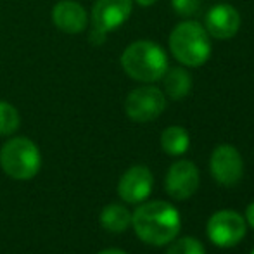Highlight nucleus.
Wrapping results in <instances>:
<instances>
[{
    "instance_id": "1",
    "label": "nucleus",
    "mask_w": 254,
    "mask_h": 254,
    "mask_svg": "<svg viewBox=\"0 0 254 254\" xmlns=\"http://www.w3.org/2000/svg\"><path fill=\"white\" fill-rule=\"evenodd\" d=\"M131 225L137 237L145 244L164 246L177 237L182 223L177 207L164 201H152L135 209Z\"/></svg>"
},
{
    "instance_id": "2",
    "label": "nucleus",
    "mask_w": 254,
    "mask_h": 254,
    "mask_svg": "<svg viewBox=\"0 0 254 254\" xmlns=\"http://www.w3.org/2000/svg\"><path fill=\"white\" fill-rule=\"evenodd\" d=\"M121 67L133 80L154 83L166 73L168 57L156 42L138 40L128 45L121 54Z\"/></svg>"
},
{
    "instance_id": "3",
    "label": "nucleus",
    "mask_w": 254,
    "mask_h": 254,
    "mask_svg": "<svg viewBox=\"0 0 254 254\" xmlns=\"http://www.w3.org/2000/svg\"><path fill=\"white\" fill-rule=\"evenodd\" d=\"M170 51L178 63L189 67H199L211 56V40L206 28L197 21L177 24L170 35Z\"/></svg>"
},
{
    "instance_id": "4",
    "label": "nucleus",
    "mask_w": 254,
    "mask_h": 254,
    "mask_svg": "<svg viewBox=\"0 0 254 254\" xmlns=\"http://www.w3.org/2000/svg\"><path fill=\"white\" fill-rule=\"evenodd\" d=\"M0 166L14 180H31L42 168V154L33 140L14 137L0 149Z\"/></svg>"
},
{
    "instance_id": "5",
    "label": "nucleus",
    "mask_w": 254,
    "mask_h": 254,
    "mask_svg": "<svg viewBox=\"0 0 254 254\" xmlns=\"http://www.w3.org/2000/svg\"><path fill=\"white\" fill-rule=\"evenodd\" d=\"M166 109V97L157 87L144 85L128 94L125 101V111L130 120L137 123H147L154 121L163 114Z\"/></svg>"
},
{
    "instance_id": "6",
    "label": "nucleus",
    "mask_w": 254,
    "mask_h": 254,
    "mask_svg": "<svg viewBox=\"0 0 254 254\" xmlns=\"http://www.w3.org/2000/svg\"><path fill=\"white\" fill-rule=\"evenodd\" d=\"M207 235L213 244L220 248H232L244 239L246 221L237 211H218L207 221Z\"/></svg>"
},
{
    "instance_id": "7",
    "label": "nucleus",
    "mask_w": 254,
    "mask_h": 254,
    "mask_svg": "<svg viewBox=\"0 0 254 254\" xmlns=\"http://www.w3.org/2000/svg\"><path fill=\"white\" fill-rule=\"evenodd\" d=\"M131 0H95L92 7V30L107 35L128 21L131 14Z\"/></svg>"
},
{
    "instance_id": "8",
    "label": "nucleus",
    "mask_w": 254,
    "mask_h": 254,
    "mask_svg": "<svg viewBox=\"0 0 254 254\" xmlns=\"http://www.w3.org/2000/svg\"><path fill=\"white\" fill-rule=\"evenodd\" d=\"M211 175L221 185H234L242 178L244 173V161L234 145H218L211 154Z\"/></svg>"
},
{
    "instance_id": "9",
    "label": "nucleus",
    "mask_w": 254,
    "mask_h": 254,
    "mask_svg": "<svg viewBox=\"0 0 254 254\" xmlns=\"http://www.w3.org/2000/svg\"><path fill=\"white\" fill-rule=\"evenodd\" d=\"M199 187V170L190 161H177L166 175V192L177 201H184L195 194Z\"/></svg>"
},
{
    "instance_id": "10",
    "label": "nucleus",
    "mask_w": 254,
    "mask_h": 254,
    "mask_svg": "<svg viewBox=\"0 0 254 254\" xmlns=\"http://www.w3.org/2000/svg\"><path fill=\"white\" fill-rule=\"evenodd\" d=\"M204 28L207 35H211L216 40H228L235 37L241 28V14L235 7L228 3H218L207 10Z\"/></svg>"
},
{
    "instance_id": "11",
    "label": "nucleus",
    "mask_w": 254,
    "mask_h": 254,
    "mask_svg": "<svg viewBox=\"0 0 254 254\" xmlns=\"http://www.w3.org/2000/svg\"><path fill=\"white\" fill-rule=\"evenodd\" d=\"M154 178L147 166H131L125 171L118 184V194L125 202L137 204L149 197L152 190Z\"/></svg>"
},
{
    "instance_id": "12",
    "label": "nucleus",
    "mask_w": 254,
    "mask_h": 254,
    "mask_svg": "<svg viewBox=\"0 0 254 254\" xmlns=\"http://www.w3.org/2000/svg\"><path fill=\"white\" fill-rule=\"evenodd\" d=\"M52 23L63 33L78 35L87 30V9L73 0H61L52 7Z\"/></svg>"
},
{
    "instance_id": "13",
    "label": "nucleus",
    "mask_w": 254,
    "mask_h": 254,
    "mask_svg": "<svg viewBox=\"0 0 254 254\" xmlns=\"http://www.w3.org/2000/svg\"><path fill=\"white\" fill-rule=\"evenodd\" d=\"M164 92L173 101H182L192 90V76L184 67H168L163 76Z\"/></svg>"
},
{
    "instance_id": "14",
    "label": "nucleus",
    "mask_w": 254,
    "mask_h": 254,
    "mask_svg": "<svg viewBox=\"0 0 254 254\" xmlns=\"http://www.w3.org/2000/svg\"><path fill=\"white\" fill-rule=\"evenodd\" d=\"M101 225L107 232L121 234L131 225V213L121 204H109L101 213Z\"/></svg>"
},
{
    "instance_id": "15",
    "label": "nucleus",
    "mask_w": 254,
    "mask_h": 254,
    "mask_svg": "<svg viewBox=\"0 0 254 254\" xmlns=\"http://www.w3.org/2000/svg\"><path fill=\"white\" fill-rule=\"evenodd\" d=\"M190 145V137L182 127H168L161 133V147L170 156H182Z\"/></svg>"
},
{
    "instance_id": "16",
    "label": "nucleus",
    "mask_w": 254,
    "mask_h": 254,
    "mask_svg": "<svg viewBox=\"0 0 254 254\" xmlns=\"http://www.w3.org/2000/svg\"><path fill=\"white\" fill-rule=\"evenodd\" d=\"M19 125L21 118L16 107L5 101H0V135L7 137V135L16 133Z\"/></svg>"
},
{
    "instance_id": "17",
    "label": "nucleus",
    "mask_w": 254,
    "mask_h": 254,
    "mask_svg": "<svg viewBox=\"0 0 254 254\" xmlns=\"http://www.w3.org/2000/svg\"><path fill=\"white\" fill-rule=\"evenodd\" d=\"M166 254H204V248L197 239L184 237L171 244Z\"/></svg>"
},
{
    "instance_id": "18",
    "label": "nucleus",
    "mask_w": 254,
    "mask_h": 254,
    "mask_svg": "<svg viewBox=\"0 0 254 254\" xmlns=\"http://www.w3.org/2000/svg\"><path fill=\"white\" fill-rule=\"evenodd\" d=\"M171 7L180 17H192L201 9V0H171Z\"/></svg>"
},
{
    "instance_id": "19",
    "label": "nucleus",
    "mask_w": 254,
    "mask_h": 254,
    "mask_svg": "<svg viewBox=\"0 0 254 254\" xmlns=\"http://www.w3.org/2000/svg\"><path fill=\"white\" fill-rule=\"evenodd\" d=\"M246 216H248V221H249V225L254 228V202L249 204V207H248V211H246Z\"/></svg>"
},
{
    "instance_id": "20",
    "label": "nucleus",
    "mask_w": 254,
    "mask_h": 254,
    "mask_svg": "<svg viewBox=\"0 0 254 254\" xmlns=\"http://www.w3.org/2000/svg\"><path fill=\"white\" fill-rule=\"evenodd\" d=\"M135 2H137L138 5H142V7H151V5H154V3L157 2V0H135Z\"/></svg>"
},
{
    "instance_id": "21",
    "label": "nucleus",
    "mask_w": 254,
    "mask_h": 254,
    "mask_svg": "<svg viewBox=\"0 0 254 254\" xmlns=\"http://www.w3.org/2000/svg\"><path fill=\"white\" fill-rule=\"evenodd\" d=\"M97 254H127L125 251H120V249H104V251L97 253Z\"/></svg>"
},
{
    "instance_id": "22",
    "label": "nucleus",
    "mask_w": 254,
    "mask_h": 254,
    "mask_svg": "<svg viewBox=\"0 0 254 254\" xmlns=\"http://www.w3.org/2000/svg\"><path fill=\"white\" fill-rule=\"evenodd\" d=\"M251 254H254V249H253V251H251Z\"/></svg>"
}]
</instances>
